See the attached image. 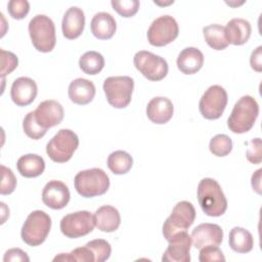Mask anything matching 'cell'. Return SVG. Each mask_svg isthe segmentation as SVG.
<instances>
[{
  "instance_id": "obj_16",
  "label": "cell",
  "mask_w": 262,
  "mask_h": 262,
  "mask_svg": "<svg viewBox=\"0 0 262 262\" xmlns=\"http://www.w3.org/2000/svg\"><path fill=\"white\" fill-rule=\"evenodd\" d=\"M191 243L194 248L202 249L206 246H219L223 239V230L218 224L202 223L191 232Z\"/></svg>"
},
{
  "instance_id": "obj_5",
  "label": "cell",
  "mask_w": 262,
  "mask_h": 262,
  "mask_svg": "<svg viewBox=\"0 0 262 262\" xmlns=\"http://www.w3.org/2000/svg\"><path fill=\"white\" fill-rule=\"evenodd\" d=\"M51 228L50 216L41 210L33 211L27 217L20 231L21 239L31 247L40 246L45 242Z\"/></svg>"
},
{
  "instance_id": "obj_29",
  "label": "cell",
  "mask_w": 262,
  "mask_h": 262,
  "mask_svg": "<svg viewBox=\"0 0 262 262\" xmlns=\"http://www.w3.org/2000/svg\"><path fill=\"white\" fill-rule=\"evenodd\" d=\"M79 67L87 75H96L104 67V58L97 51H87L80 57Z\"/></svg>"
},
{
  "instance_id": "obj_10",
  "label": "cell",
  "mask_w": 262,
  "mask_h": 262,
  "mask_svg": "<svg viewBox=\"0 0 262 262\" xmlns=\"http://www.w3.org/2000/svg\"><path fill=\"white\" fill-rule=\"evenodd\" d=\"M227 101L226 90L220 85H212L200 99V113L207 120L219 119L227 105Z\"/></svg>"
},
{
  "instance_id": "obj_7",
  "label": "cell",
  "mask_w": 262,
  "mask_h": 262,
  "mask_svg": "<svg viewBox=\"0 0 262 262\" xmlns=\"http://www.w3.org/2000/svg\"><path fill=\"white\" fill-rule=\"evenodd\" d=\"M79 146L78 135L70 129H60L47 143L46 154L55 163H66Z\"/></svg>"
},
{
  "instance_id": "obj_40",
  "label": "cell",
  "mask_w": 262,
  "mask_h": 262,
  "mask_svg": "<svg viewBox=\"0 0 262 262\" xmlns=\"http://www.w3.org/2000/svg\"><path fill=\"white\" fill-rule=\"evenodd\" d=\"M4 262H10V261H26L29 262L30 258L28 257L27 253L18 248L9 249L5 252L3 257Z\"/></svg>"
},
{
  "instance_id": "obj_24",
  "label": "cell",
  "mask_w": 262,
  "mask_h": 262,
  "mask_svg": "<svg viewBox=\"0 0 262 262\" xmlns=\"http://www.w3.org/2000/svg\"><path fill=\"white\" fill-rule=\"evenodd\" d=\"M225 28V34L228 43L233 45H243L251 37V24L244 18L230 19Z\"/></svg>"
},
{
  "instance_id": "obj_37",
  "label": "cell",
  "mask_w": 262,
  "mask_h": 262,
  "mask_svg": "<svg viewBox=\"0 0 262 262\" xmlns=\"http://www.w3.org/2000/svg\"><path fill=\"white\" fill-rule=\"evenodd\" d=\"M199 260L201 262H212V261H225V257L218 246H206L200 249Z\"/></svg>"
},
{
  "instance_id": "obj_15",
  "label": "cell",
  "mask_w": 262,
  "mask_h": 262,
  "mask_svg": "<svg viewBox=\"0 0 262 262\" xmlns=\"http://www.w3.org/2000/svg\"><path fill=\"white\" fill-rule=\"evenodd\" d=\"M34 114L38 124L44 129H48L58 125L62 121L63 107L58 101L48 99L40 102Z\"/></svg>"
},
{
  "instance_id": "obj_2",
  "label": "cell",
  "mask_w": 262,
  "mask_h": 262,
  "mask_svg": "<svg viewBox=\"0 0 262 262\" xmlns=\"http://www.w3.org/2000/svg\"><path fill=\"white\" fill-rule=\"evenodd\" d=\"M259 115V104L251 95L242 96L234 104L227 120L230 131L243 134L250 131Z\"/></svg>"
},
{
  "instance_id": "obj_30",
  "label": "cell",
  "mask_w": 262,
  "mask_h": 262,
  "mask_svg": "<svg viewBox=\"0 0 262 262\" xmlns=\"http://www.w3.org/2000/svg\"><path fill=\"white\" fill-rule=\"evenodd\" d=\"M209 149L216 157H225L232 149V140L226 134H217L210 140Z\"/></svg>"
},
{
  "instance_id": "obj_1",
  "label": "cell",
  "mask_w": 262,
  "mask_h": 262,
  "mask_svg": "<svg viewBox=\"0 0 262 262\" xmlns=\"http://www.w3.org/2000/svg\"><path fill=\"white\" fill-rule=\"evenodd\" d=\"M198 201L203 212L211 217H218L225 213L227 200L219 185L213 178H203L198 185Z\"/></svg>"
},
{
  "instance_id": "obj_6",
  "label": "cell",
  "mask_w": 262,
  "mask_h": 262,
  "mask_svg": "<svg viewBox=\"0 0 262 262\" xmlns=\"http://www.w3.org/2000/svg\"><path fill=\"white\" fill-rule=\"evenodd\" d=\"M102 87L107 102L116 108H124L131 101L134 81L129 76L108 77Z\"/></svg>"
},
{
  "instance_id": "obj_20",
  "label": "cell",
  "mask_w": 262,
  "mask_h": 262,
  "mask_svg": "<svg viewBox=\"0 0 262 262\" xmlns=\"http://www.w3.org/2000/svg\"><path fill=\"white\" fill-rule=\"evenodd\" d=\"M69 98L76 104L84 105L91 102L95 96L94 84L84 78L73 80L69 86Z\"/></svg>"
},
{
  "instance_id": "obj_3",
  "label": "cell",
  "mask_w": 262,
  "mask_h": 262,
  "mask_svg": "<svg viewBox=\"0 0 262 262\" xmlns=\"http://www.w3.org/2000/svg\"><path fill=\"white\" fill-rule=\"evenodd\" d=\"M77 192L84 198H94L104 194L110 187V178L100 168L80 171L74 179Z\"/></svg>"
},
{
  "instance_id": "obj_11",
  "label": "cell",
  "mask_w": 262,
  "mask_h": 262,
  "mask_svg": "<svg viewBox=\"0 0 262 262\" xmlns=\"http://www.w3.org/2000/svg\"><path fill=\"white\" fill-rule=\"evenodd\" d=\"M179 33L178 24L171 15L156 18L147 30V40L150 45L162 47L173 42Z\"/></svg>"
},
{
  "instance_id": "obj_12",
  "label": "cell",
  "mask_w": 262,
  "mask_h": 262,
  "mask_svg": "<svg viewBox=\"0 0 262 262\" xmlns=\"http://www.w3.org/2000/svg\"><path fill=\"white\" fill-rule=\"evenodd\" d=\"M95 226L94 216L89 211H77L63 216L60 230L69 238H78L90 233Z\"/></svg>"
},
{
  "instance_id": "obj_23",
  "label": "cell",
  "mask_w": 262,
  "mask_h": 262,
  "mask_svg": "<svg viewBox=\"0 0 262 262\" xmlns=\"http://www.w3.org/2000/svg\"><path fill=\"white\" fill-rule=\"evenodd\" d=\"M90 28L94 37L100 40H107L115 35L117 24L111 13L102 11L92 17Z\"/></svg>"
},
{
  "instance_id": "obj_31",
  "label": "cell",
  "mask_w": 262,
  "mask_h": 262,
  "mask_svg": "<svg viewBox=\"0 0 262 262\" xmlns=\"http://www.w3.org/2000/svg\"><path fill=\"white\" fill-rule=\"evenodd\" d=\"M23 128L27 136H29L32 139H40L47 132V129L41 127L36 121L34 112H30L27 114L23 122Z\"/></svg>"
},
{
  "instance_id": "obj_33",
  "label": "cell",
  "mask_w": 262,
  "mask_h": 262,
  "mask_svg": "<svg viewBox=\"0 0 262 262\" xmlns=\"http://www.w3.org/2000/svg\"><path fill=\"white\" fill-rule=\"evenodd\" d=\"M113 8L123 17H131L139 9V1L138 0H113L111 2Z\"/></svg>"
},
{
  "instance_id": "obj_27",
  "label": "cell",
  "mask_w": 262,
  "mask_h": 262,
  "mask_svg": "<svg viewBox=\"0 0 262 262\" xmlns=\"http://www.w3.org/2000/svg\"><path fill=\"white\" fill-rule=\"evenodd\" d=\"M203 33L207 44L215 50H223L229 45L225 34V28L219 24H212L205 27Z\"/></svg>"
},
{
  "instance_id": "obj_9",
  "label": "cell",
  "mask_w": 262,
  "mask_h": 262,
  "mask_svg": "<svg viewBox=\"0 0 262 262\" xmlns=\"http://www.w3.org/2000/svg\"><path fill=\"white\" fill-rule=\"evenodd\" d=\"M133 62L135 68L149 81H161L168 74V63L162 56L141 50L135 53Z\"/></svg>"
},
{
  "instance_id": "obj_39",
  "label": "cell",
  "mask_w": 262,
  "mask_h": 262,
  "mask_svg": "<svg viewBox=\"0 0 262 262\" xmlns=\"http://www.w3.org/2000/svg\"><path fill=\"white\" fill-rule=\"evenodd\" d=\"M72 257V261H79V262H94V254L89 247L85 245V247H80L74 249L70 253Z\"/></svg>"
},
{
  "instance_id": "obj_18",
  "label": "cell",
  "mask_w": 262,
  "mask_h": 262,
  "mask_svg": "<svg viewBox=\"0 0 262 262\" xmlns=\"http://www.w3.org/2000/svg\"><path fill=\"white\" fill-rule=\"evenodd\" d=\"M85 14L83 10L77 6L70 7L61 21L62 34L67 39L73 40L78 38L84 31Z\"/></svg>"
},
{
  "instance_id": "obj_22",
  "label": "cell",
  "mask_w": 262,
  "mask_h": 262,
  "mask_svg": "<svg viewBox=\"0 0 262 262\" xmlns=\"http://www.w3.org/2000/svg\"><path fill=\"white\" fill-rule=\"evenodd\" d=\"M93 216L95 226L103 232L116 231L121 224V216L119 211L110 205L98 208Z\"/></svg>"
},
{
  "instance_id": "obj_26",
  "label": "cell",
  "mask_w": 262,
  "mask_h": 262,
  "mask_svg": "<svg viewBox=\"0 0 262 262\" xmlns=\"http://www.w3.org/2000/svg\"><path fill=\"white\" fill-rule=\"evenodd\" d=\"M228 243L229 247L234 252L245 254L252 251L254 246V238L249 230L235 226L229 232Z\"/></svg>"
},
{
  "instance_id": "obj_19",
  "label": "cell",
  "mask_w": 262,
  "mask_h": 262,
  "mask_svg": "<svg viewBox=\"0 0 262 262\" xmlns=\"http://www.w3.org/2000/svg\"><path fill=\"white\" fill-rule=\"evenodd\" d=\"M172 101L164 96H157L149 100L146 106V116L155 124H166L173 116Z\"/></svg>"
},
{
  "instance_id": "obj_38",
  "label": "cell",
  "mask_w": 262,
  "mask_h": 262,
  "mask_svg": "<svg viewBox=\"0 0 262 262\" xmlns=\"http://www.w3.org/2000/svg\"><path fill=\"white\" fill-rule=\"evenodd\" d=\"M246 157L249 162L253 164H260L262 161V148H261V139L253 138L249 142V146L246 152Z\"/></svg>"
},
{
  "instance_id": "obj_32",
  "label": "cell",
  "mask_w": 262,
  "mask_h": 262,
  "mask_svg": "<svg viewBox=\"0 0 262 262\" xmlns=\"http://www.w3.org/2000/svg\"><path fill=\"white\" fill-rule=\"evenodd\" d=\"M87 247L91 249L94 254L95 262H103L107 260L112 253V247L105 239L96 238L88 242L86 244Z\"/></svg>"
},
{
  "instance_id": "obj_14",
  "label": "cell",
  "mask_w": 262,
  "mask_h": 262,
  "mask_svg": "<svg viewBox=\"0 0 262 262\" xmlns=\"http://www.w3.org/2000/svg\"><path fill=\"white\" fill-rule=\"evenodd\" d=\"M71 198L69 187L59 180H51L46 183L42 190V202L53 210L64 208Z\"/></svg>"
},
{
  "instance_id": "obj_21",
  "label": "cell",
  "mask_w": 262,
  "mask_h": 262,
  "mask_svg": "<svg viewBox=\"0 0 262 262\" xmlns=\"http://www.w3.org/2000/svg\"><path fill=\"white\" fill-rule=\"evenodd\" d=\"M177 68L185 75H192L199 72L204 64V55L195 47L184 48L177 57Z\"/></svg>"
},
{
  "instance_id": "obj_35",
  "label": "cell",
  "mask_w": 262,
  "mask_h": 262,
  "mask_svg": "<svg viewBox=\"0 0 262 262\" xmlns=\"http://www.w3.org/2000/svg\"><path fill=\"white\" fill-rule=\"evenodd\" d=\"M1 172H2V180H1V187L0 193L1 194H10L13 192L16 186V178L11 171V169L1 165Z\"/></svg>"
},
{
  "instance_id": "obj_34",
  "label": "cell",
  "mask_w": 262,
  "mask_h": 262,
  "mask_svg": "<svg viewBox=\"0 0 262 262\" xmlns=\"http://www.w3.org/2000/svg\"><path fill=\"white\" fill-rule=\"evenodd\" d=\"M8 13L14 19L26 17L30 10V3L27 0H10L7 4Z\"/></svg>"
},
{
  "instance_id": "obj_28",
  "label": "cell",
  "mask_w": 262,
  "mask_h": 262,
  "mask_svg": "<svg viewBox=\"0 0 262 262\" xmlns=\"http://www.w3.org/2000/svg\"><path fill=\"white\" fill-rule=\"evenodd\" d=\"M132 157L124 150L113 151L107 158V167L116 175L126 174L132 168Z\"/></svg>"
},
{
  "instance_id": "obj_42",
  "label": "cell",
  "mask_w": 262,
  "mask_h": 262,
  "mask_svg": "<svg viewBox=\"0 0 262 262\" xmlns=\"http://www.w3.org/2000/svg\"><path fill=\"white\" fill-rule=\"evenodd\" d=\"M261 172L262 169H258L253 175H252V187L257 193H261Z\"/></svg>"
},
{
  "instance_id": "obj_41",
  "label": "cell",
  "mask_w": 262,
  "mask_h": 262,
  "mask_svg": "<svg viewBox=\"0 0 262 262\" xmlns=\"http://www.w3.org/2000/svg\"><path fill=\"white\" fill-rule=\"evenodd\" d=\"M250 64L256 72L262 71V46H258L251 54Z\"/></svg>"
},
{
  "instance_id": "obj_17",
  "label": "cell",
  "mask_w": 262,
  "mask_h": 262,
  "mask_svg": "<svg viewBox=\"0 0 262 262\" xmlns=\"http://www.w3.org/2000/svg\"><path fill=\"white\" fill-rule=\"evenodd\" d=\"M38 93L36 82L28 77H19L13 81L10 89L12 101L18 106L31 104Z\"/></svg>"
},
{
  "instance_id": "obj_36",
  "label": "cell",
  "mask_w": 262,
  "mask_h": 262,
  "mask_svg": "<svg viewBox=\"0 0 262 262\" xmlns=\"http://www.w3.org/2000/svg\"><path fill=\"white\" fill-rule=\"evenodd\" d=\"M1 53V77L4 79V77L8 74H10L14 69H16L18 64L17 56L10 52L6 51L4 49H0Z\"/></svg>"
},
{
  "instance_id": "obj_25",
  "label": "cell",
  "mask_w": 262,
  "mask_h": 262,
  "mask_svg": "<svg viewBox=\"0 0 262 262\" xmlns=\"http://www.w3.org/2000/svg\"><path fill=\"white\" fill-rule=\"evenodd\" d=\"M16 168L19 174L27 178L40 176L45 170L44 159L36 154H28L21 156L16 163Z\"/></svg>"
},
{
  "instance_id": "obj_13",
  "label": "cell",
  "mask_w": 262,
  "mask_h": 262,
  "mask_svg": "<svg viewBox=\"0 0 262 262\" xmlns=\"http://www.w3.org/2000/svg\"><path fill=\"white\" fill-rule=\"evenodd\" d=\"M169 246L162 256V261L165 262H189L191 237L184 231L175 233L169 241Z\"/></svg>"
},
{
  "instance_id": "obj_8",
  "label": "cell",
  "mask_w": 262,
  "mask_h": 262,
  "mask_svg": "<svg viewBox=\"0 0 262 262\" xmlns=\"http://www.w3.org/2000/svg\"><path fill=\"white\" fill-rule=\"evenodd\" d=\"M195 219V210L191 203L181 201L177 203L171 215L166 219L163 225V235L169 241L175 233L188 229Z\"/></svg>"
},
{
  "instance_id": "obj_4",
  "label": "cell",
  "mask_w": 262,
  "mask_h": 262,
  "mask_svg": "<svg viewBox=\"0 0 262 262\" xmlns=\"http://www.w3.org/2000/svg\"><path fill=\"white\" fill-rule=\"evenodd\" d=\"M29 34L33 46L40 52H50L55 46V26L45 14L35 15L29 23Z\"/></svg>"
}]
</instances>
